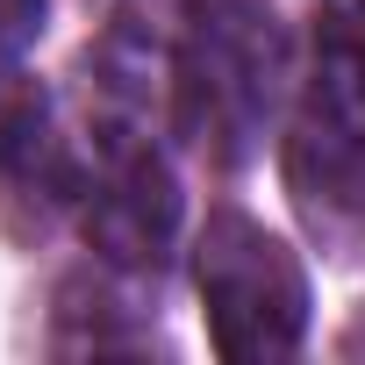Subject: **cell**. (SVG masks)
Here are the masks:
<instances>
[{
	"label": "cell",
	"instance_id": "6da1fadb",
	"mask_svg": "<svg viewBox=\"0 0 365 365\" xmlns=\"http://www.w3.org/2000/svg\"><path fill=\"white\" fill-rule=\"evenodd\" d=\"M287 65L272 0H187L165 51V108L215 165H244L287 101Z\"/></svg>",
	"mask_w": 365,
	"mask_h": 365
},
{
	"label": "cell",
	"instance_id": "7a4b0ae2",
	"mask_svg": "<svg viewBox=\"0 0 365 365\" xmlns=\"http://www.w3.org/2000/svg\"><path fill=\"white\" fill-rule=\"evenodd\" d=\"M194 279H201L208 336L230 365H272V358L301 351V336H308V272H301L287 237L222 208V215H208V230L194 244Z\"/></svg>",
	"mask_w": 365,
	"mask_h": 365
},
{
	"label": "cell",
	"instance_id": "3957f363",
	"mask_svg": "<svg viewBox=\"0 0 365 365\" xmlns=\"http://www.w3.org/2000/svg\"><path fill=\"white\" fill-rule=\"evenodd\" d=\"M287 187L315 222L365 215V43L322 36L287 136Z\"/></svg>",
	"mask_w": 365,
	"mask_h": 365
},
{
	"label": "cell",
	"instance_id": "277c9868",
	"mask_svg": "<svg viewBox=\"0 0 365 365\" xmlns=\"http://www.w3.org/2000/svg\"><path fill=\"white\" fill-rule=\"evenodd\" d=\"M86 244L122 272H158L179 237V179L143 122H101L86 172Z\"/></svg>",
	"mask_w": 365,
	"mask_h": 365
},
{
	"label": "cell",
	"instance_id": "5b68a950",
	"mask_svg": "<svg viewBox=\"0 0 365 365\" xmlns=\"http://www.w3.org/2000/svg\"><path fill=\"white\" fill-rule=\"evenodd\" d=\"M0 187L22 201H65L86 187L58 101L29 72H0Z\"/></svg>",
	"mask_w": 365,
	"mask_h": 365
},
{
	"label": "cell",
	"instance_id": "8992f818",
	"mask_svg": "<svg viewBox=\"0 0 365 365\" xmlns=\"http://www.w3.org/2000/svg\"><path fill=\"white\" fill-rule=\"evenodd\" d=\"M315 15H322V36L365 43V0H315Z\"/></svg>",
	"mask_w": 365,
	"mask_h": 365
},
{
	"label": "cell",
	"instance_id": "52a82bcc",
	"mask_svg": "<svg viewBox=\"0 0 365 365\" xmlns=\"http://www.w3.org/2000/svg\"><path fill=\"white\" fill-rule=\"evenodd\" d=\"M43 29V0H0V51H15Z\"/></svg>",
	"mask_w": 365,
	"mask_h": 365
}]
</instances>
